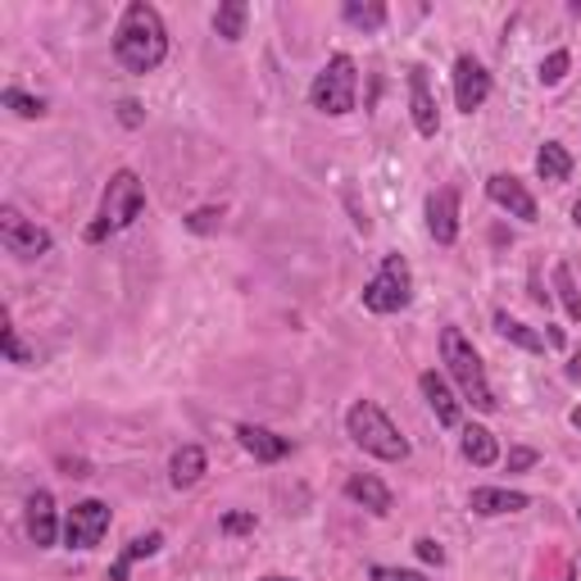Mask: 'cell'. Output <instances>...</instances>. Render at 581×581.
I'll return each instance as SVG.
<instances>
[{
    "instance_id": "obj_8",
    "label": "cell",
    "mask_w": 581,
    "mask_h": 581,
    "mask_svg": "<svg viewBox=\"0 0 581 581\" xmlns=\"http://www.w3.org/2000/svg\"><path fill=\"white\" fill-rule=\"evenodd\" d=\"M109 523H114V513L105 500H78L65 518V545L69 549H96L105 541Z\"/></svg>"
},
{
    "instance_id": "obj_14",
    "label": "cell",
    "mask_w": 581,
    "mask_h": 581,
    "mask_svg": "<svg viewBox=\"0 0 581 581\" xmlns=\"http://www.w3.org/2000/svg\"><path fill=\"white\" fill-rule=\"evenodd\" d=\"M23 527H27V541H33L37 549H50V545H55L59 518H55V496H50V491H33V496H27Z\"/></svg>"
},
{
    "instance_id": "obj_11",
    "label": "cell",
    "mask_w": 581,
    "mask_h": 581,
    "mask_svg": "<svg viewBox=\"0 0 581 581\" xmlns=\"http://www.w3.org/2000/svg\"><path fill=\"white\" fill-rule=\"evenodd\" d=\"M418 391H422V400H427V409L437 414V422L441 427H464V400H458V395L450 391V382L437 373V369H427L422 377H418Z\"/></svg>"
},
{
    "instance_id": "obj_4",
    "label": "cell",
    "mask_w": 581,
    "mask_h": 581,
    "mask_svg": "<svg viewBox=\"0 0 581 581\" xmlns=\"http://www.w3.org/2000/svg\"><path fill=\"white\" fill-rule=\"evenodd\" d=\"M346 432L363 454L386 458V464H405L409 458V441L400 437V427L386 418V409L377 400H355L346 414Z\"/></svg>"
},
{
    "instance_id": "obj_13",
    "label": "cell",
    "mask_w": 581,
    "mask_h": 581,
    "mask_svg": "<svg viewBox=\"0 0 581 581\" xmlns=\"http://www.w3.org/2000/svg\"><path fill=\"white\" fill-rule=\"evenodd\" d=\"M409 114H414V128L418 137H437L441 132V109L432 96V82H427V69H409Z\"/></svg>"
},
{
    "instance_id": "obj_35",
    "label": "cell",
    "mask_w": 581,
    "mask_h": 581,
    "mask_svg": "<svg viewBox=\"0 0 581 581\" xmlns=\"http://www.w3.org/2000/svg\"><path fill=\"white\" fill-rule=\"evenodd\" d=\"M572 223H577V228H581V200H577V205H572Z\"/></svg>"
},
{
    "instance_id": "obj_6",
    "label": "cell",
    "mask_w": 581,
    "mask_h": 581,
    "mask_svg": "<svg viewBox=\"0 0 581 581\" xmlns=\"http://www.w3.org/2000/svg\"><path fill=\"white\" fill-rule=\"evenodd\" d=\"M414 300V272L405 255H386L382 268L373 272V282L363 287V310L369 314H400Z\"/></svg>"
},
{
    "instance_id": "obj_24",
    "label": "cell",
    "mask_w": 581,
    "mask_h": 581,
    "mask_svg": "<svg viewBox=\"0 0 581 581\" xmlns=\"http://www.w3.org/2000/svg\"><path fill=\"white\" fill-rule=\"evenodd\" d=\"M341 19L350 27H359V33H377V27H386V5H377V0H369V5H359V0H346L341 5Z\"/></svg>"
},
{
    "instance_id": "obj_3",
    "label": "cell",
    "mask_w": 581,
    "mask_h": 581,
    "mask_svg": "<svg viewBox=\"0 0 581 581\" xmlns=\"http://www.w3.org/2000/svg\"><path fill=\"white\" fill-rule=\"evenodd\" d=\"M146 213V182L132 173V169H118L114 177H109V187H105V196H101V209H96V219L86 223V241L96 246V241H105V236H114V232H124V228H132L137 219Z\"/></svg>"
},
{
    "instance_id": "obj_38",
    "label": "cell",
    "mask_w": 581,
    "mask_h": 581,
    "mask_svg": "<svg viewBox=\"0 0 581 581\" xmlns=\"http://www.w3.org/2000/svg\"><path fill=\"white\" fill-rule=\"evenodd\" d=\"M577 518H581V504H577Z\"/></svg>"
},
{
    "instance_id": "obj_37",
    "label": "cell",
    "mask_w": 581,
    "mask_h": 581,
    "mask_svg": "<svg viewBox=\"0 0 581 581\" xmlns=\"http://www.w3.org/2000/svg\"><path fill=\"white\" fill-rule=\"evenodd\" d=\"M259 581H300V577H259Z\"/></svg>"
},
{
    "instance_id": "obj_22",
    "label": "cell",
    "mask_w": 581,
    "mask_h": 581,
    "mask_svg": "<svg viewBox=\"0 0 581 581\" xmlns=\"http://www.w3.org/2000/svg\"><path fill=\"white\" fill-rule=\"evenodd\" d=\"M246 19H251L246 0H223V5L213 10V33H219L223 42H241L246 37Z\"/></svg>"
},
{
    "instance_id": "obj_33",
    "label": "cell",
    "mask_w": 581,
    "mask_h": 581,
    "mask_svg": "<svg viewBox=\"0 0 581 581\" xmlns=\"http://www.w3.org/2000/svg\"><path fill=\"white\" fill-rule=\"evenodd\" d=\"M414 549H418V559H422V563H437V568L445 563V549H441V541H432V536H422Z\"/></svg>"
},
{
    "instance_id": "obj_23",
    "label": "cell",
    "mask_w": 581,
    "mask_h": 581,
    "mask_svg": "<svg viewBox=\"0 0 581 581\" xmlns=\"http://www.w3.org/2000/svg\"><path fill=\"white\" fill-rule=\"evenodd\" d=\"M496 332L504 336V341H513L518 350H532V355H541L549 341H545V332H536V327H527V323H518V318H509L504 310L496 314Z\"/></svg>"
},
{
    "instance_id": "obj_20",
    "label": "cell",
    "mask_w": 581,
    "mask_h": 581,
    "mask_svg": "<svg viewBox=\"0 0 581 581\" xmlns=\"http://www.w3.org/2000/svg\"><path fill=\"white\" fill-rule=\"evenodd\" d=\"M160 545H164V532H146V536L128 541V545H124V555H118L114 568H109V581H128V568H132L137 559H155V555H160Z\"/></svg>"
},
{
    "instance_id": "obj_7",
    "label": "cell",
    "mask_w": 581,
    "mask_h": 581,
    "mask_svg": "<svg viewBox=\"0 0 581 581\" xmlns=\"http://www.w3.org/2000/svg\"><path fill=\"white\" fill-rule=\"evenodd\" d=\"M0 246H5L14 259L33 264V259L50 255L55 236H50L46 228H37L33 219H23V213H19L14 205H0Z\"/></svg>"
},
{
    "instance_id": "obj_15",
    "label": "cell",
    "mask_w": 581,
    "mask_h": 581,
    "mask_svg": "<svg viewBox=\"0 0 581 581\" xmlns=\"http://www.w3.org/2000/svg\"><path fill=\"white\" fill-rule=\"evenodd\" d=\"M236 441H241L246 454H255V464H282V458L291 454V441L278 437V432H268V427H259V422H241Z\"/></svg>"
},
{
    "instance_id": "obj_31",
    "label": "cell",
    "mask_w": 581,
    "mask_h": 581,
    "mask_svg": "<svg viewBox=\"0 0 581 581\" xmlns=\"http://www.w3.org/2000/svg\"><path fill=\"white\" fill-rule=\"evenodd\" d=\"M373 581H427L422 572H409V568H386V563H373L369 568Z\"/></svg>"
},
{
    "instance_id": "obj_27",
    "label": "cell",
    "mask_w": 581,
    "mask_h": 581,
    "mask_svg": "<svg viewBox=\"0 0 581 581\" xmlns=\"http://www.w3.org/2000/svg\"><path fill=\"white\" fill-rule=\"evenodd\" d=\"M568 69H572V55L568 50H549L541 59V86H559L568 78Z\"/></svg>"
},
{
    "instance_id": "obj_12",
    "label": "cell",
    "mask_w": 581,
    "mask_h": 581,
    "mask_svg": "<svg viewBox=\"0 0 581 581\" xmlns=\"http://www.w3.org/2000/svg\"><path fill=\"white\" fill-rule=\"evenodd\" d=\"M427 232H432L437 246L458 241V187H441L427 196Z\"/></svg>"
},
{
    "instance_id": "obj_36",
    "label": "cell",
    "mask_w": 581,
    "mask_h": 581,
    "mask_svg": "<svg viewBox=\"0 0 581 581\" xmlns=\"http://www.w3.org/2000/svg\"><path fill=\"white\" fill-rule=\"evenodd\" d=\"M572 427H577V432H581V409H572Z\"/></svg>"
},
{
    "instance_id": "obj_19",
    "label": "cell",
    "mask_w": 581,
    "mask_h": 581,
    "mask_svg": "<svg viewBox=\"0 0 581 581\" xmlns=\"http://www.w3.org/2000/svg\"><path fill=\"white\" fill-rule=\"evenodd\" d=\"M458 450H464V458H468V464H477V468L500 464V441L486 432V427H477V422H468L464 432H458Z\"/></svg>"
},
{
    "instance_id": "obj_18",
    "label": "cell",
    "mask_w": 581,
    "mask_h": 581,
    "mask_svg": "<svg viewBox=\"0 0 581 581\" xmlns=\"http://www.w3.org/2000/svg\"><path fill=\"white\" fill-rule=\"evenodd\" d=\"M205 473H209V458H205L200 445H182V450H173V458H169V481L177 486V491H191V486H196Z\"/></svg>"
},
{
    "instance_id": "obj_34",
    "label": "cell",
    "mask_w": 581,
    "mask_h": 581,
    "mask_svg": "<svg viewBox=\"0 0 581 581\" xmlns=\"http://www.w3.org/2000/svg\"><path fill=\"white\" fill-rule=\"evenodd\" d=\"M118 118H124V128H137L141 124V105L137 101H124V105H118Z\"/></svg>"
},
{
    "instance_id": "obj_25",
    "label": "cell",
    "mask_w": 581,
    "mask_h": 581,
    "mask_svg": "<svg viewBox=\"0 0 581 581\" xmlns=\"http://www.w3.org/2000/svg\"><path fill=\"white\" fill-rule=\"evenodd\" d=\"M555 291H559L563 314L577 323V318H581V291H577V278H572V268H568V264H555Z\"/></svg>"
},
{
    "instance_id": "obj_16",
    "label": "cell",
    "mask_w": 581,
    "mask_h": 581,
    "mask_svg": "<svg viewBox=\"0 0 581 581\" xmlns=\"http://www.w3.org/2000/svg\"><path fill=\"white\" fill-rule=\"evenodd\" d=\"M468 509L477 518H504V513H523L532 509V500L523 491H509V486H477L468 496Z\"/></svg>"
},
{
    "instance_id": "obj_32",
    "label": "cell",
    "mask_w": 581,
    "mask_h": 581,
    "mask_svg": "<svg viewBox=\"0 0 581 581\" xmlns=\"http://www.w3.org/2000/svg\"><path fill=\"white\" fill-rule=\"evenodd\" d=\"M536 450H527V445H518V450H509V473H527V468H536Z\"/></svg>"
},
{
    "instance_id": "obj_21",
    "label": "cell",
    "mask_w": 581,
    "mask_h": 581,
    "mask_svg": "<svg viewBox=\"0 0 581 581\" xmlns=\"http://www.w3.org/2000/svg\"><path fill=\"white\" fill-rule=\"evenodd\" d=\"M536 177H541V182H555V187L572 177V155H568L559 141H545V146L536 150Z\"/></svg>"
},
{
    "instance_id": "obj_28",
    "label": "cell",
    "mask_w": 581,
    "mask_h": 581,
    "mask_svg": "<svg viewBox=\"0 0 581 581\" xmlns=\"http://www.w3.org/2000/svg\"><path fill=\"white\" fill-rule=\"evenodd\" d=\"M0 336H5V359H10V363H37L33 355H27V350H23V341H19V332H14L10 314H5V327H0Z\"/></svg>"
},
{
    "instance_id": "obj_17",
    "label": "cell",
    "mask_w": 581,
    "mask_h": 581,
    "mask_svg": "<svg viewBox=\"0 0 581 581\" xmlns=\"http://www.w3.org/2000/svg\"><path fill=\"white\" fill-rule=\"evenodd\" d=\"M346 500H355V504H363L369 513H391V504H395V496H391V486L382 481V477H373V473H355V477H346Z\"/></svg>"
},
{
    "instance_id": "obj_26",
    "label": "cell",
    "mask_w": 581,
    "mask_h": 581,
    "mask_svg": "<svg viewBox=\"0 0 581 581\" xmlns=\"http://www.w3.org/2000/svg\"><path fill=\"white\" fill-rule=\"evenodd\" d=\"M0 105L14 109L19 118H42L46 114V101L33 96V91H23V86H5V96H0Z\"/></svg>"
},
{
    "instance_id": "obj_10",
    "label": "cell",
    "mask_w": 581,
    "mask_h": 581,
    "mask_svg": "<svg viewBox=\"0 0 581 581\" xmlns=\"http://www.w3.org/2000/svg\"><path fill=\"white\" fill-rule=\"evenodd\" d=\"M486 196H491V205L509 209L513 219H523V223H536V219H541L536 196H532L513 173H491V177H486Z\"/></svg>"
},
{
    "instance_id": "obj_30",
    "label": "cell",
    "mask_w": 581,
    "mask_h": 581,
    "mask_svg": "<svg viewBox=\"0 0 581 581\" xmlns=\"http://www.w3.org/2000/svg\"><path fill=\"white\" fill-rule=\"evenodd\" d=\"M219 223H223V209H213V205H205V209L187 213V228H191V232H213Z\"/></svg>"
},
{
    "instance_id": "obj_29",
    "label": "cell",
    "mask_w": 581,
    "mask_h": 581,
    "mask_svg": "<svg viewBox=\"0 0 581 581\" xmlns=\"http://www.w3.org/2000/svg\"><path fill=\"white\" fill-rule=\"evenodd\" d=\"M223 536H246V532H255L259 527V518L255 513H223Z\"/></svg>"
},
{
    "instance_id": "obj_5",
    "label": "cell",
    "mask_w": 581,
    "mask_h": 581,
    "mask_svg": "<svg viewBox=\"0 0 581 581\" xmlns=\"http://www.w3.org/2000/svg\"><path fill=\"white\" fill-rule=\"evenodd\" d=\"M310 105L327 118H341L359 105V69H355V59L350 55H332L323 73L314 78L310 86Z\"/></svg>"
},
{
    "instance_id": "obj_9",
    "label": "cell",
    "mask_w": 581,
    "mask_h": 581,
    "mask_svg": "<svg viewBox=\"0 0 581 581\" xmlns=\"http://www.w3.org/2000/svg\"><path fill=\"white\" fill-rule=\"evenodd\" d=\"M491 96V73H486L473 55H458L454 59V105L464 114H477Z\"/></svg>"
},
{
    "instance_id": "obj_2",
    "label": "cell",
    "mask_w": 581,
    "mask_h": 581,
    "mask_svg": "<svg viewBox=\"0 0 581 581\" xmlns=\"http://www.w3.org/2000/svg\"><path fill=\"white\" fill-rule=\"evenodd\" d=\"M441 359H445V373L450 382L458 386V400L473 405L477 414H496V391L486 382V369H481V355L473 350V341L458 327H445L441 332Z\"/></svg>"
},
{
    "instance_id": "obj_1",
    "label": "cell",
    "mask_w": 581,
    "mask_h": 581,
    "mask_svg": "<svg viewBox=\"0 0 581 581\" xmlns=\"http://www.w3.org/2000/svg\"><path fill=\"white\" fill-rule=\"evenodd\" d=\"M114 59L132 78L155 73L164 59H169V27H164V19H160L155 5L132 0V5L124 10V19H118V27H114Z\"/></svg>"
}]
</instances>
